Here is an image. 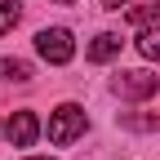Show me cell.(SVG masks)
Wrapping results in <instances>:
<instances>
[{
	"instance_id": "13",
	"label": "cell",
	"mask_w": 160,
	"mask_h": 160,
	"mask_svg": "<svg viewBox=\"0 0 160 160\" xmlns=\"http://www.w3.org/2000/svg\"><path fill=\"white\" fill-rule=\"evenodd\" d=\"M53 5H76V0H53Z\"/></svg>"
},
{
	"instance_id": "12",
	"label": "cell",
	"mask_w": 160,
	"mask_h": 160,
	"mask_svg": "<svg viewBox=\"0 0 160 160\" xmlns=\"http://www.w3.org/2000/svg\"><path fill=\"white\" fill-rule=\"evenodd\" d=\"M27 160H53V156H27Z\"/></svg>"
},
{
	"instance_id": "8",
	"label": "cell",
	"mask_w": 160,
	"mask_h": 160,
	"mask_svg": "<svg viewBox=\"0 0 160 160\" xmlns=\"http://www.w3.org/2000/svg\"><path fill=\"white\" fill-rule=\"evenodd\" d=\"M125 13H129V22L151 27V22H160V0H151V5H138V9H125Z\"/></svg>"
},
{
	"instance_id": "2",
	"label": "cell",
	"mask_w": 160,
	"mask_h": 160,
	"mask_svg": "<svg viewBox=\"0 0 160 160\" xmlns=\"http://www.w3.org/2000/svg\"><path fill=\"white\" fill-rule=\"evenodd\" d=\"M36 53L53 67H67L76 58V40H71L67 27H45V31H36Z\"/></svg>"
},
{
	"instance_id": "5",
	"label": "cell",
	"mask_w": 160,
	"mask_h": 160,
	"mask_svg": "<svg viewBox=\"0 0 160 160\" xmlns=\"http://www.w3.org/2000/svg\"><path fill=\"white\" fill-rule=\"evenodd\" d=\"M120 45H125V40H120L116 31H98V36L89 40L85 53H89V62H111V58L120 53Z\"/></svg>"
},
{
	"instance_id": "7",
	"label": "cell",
	"mask_w": 160,
	"mask_h": 160,
	"mask_svg": "<svg viewBox=\"0 0 160 160\" xmlns=\"http://www.w3.org/2000/svg\"><path fill=\"white\" fill-rule=\"evenodd\" d=\"M0 71H5L9 85H27V80H31V62H22V58H5Z\"/></svg>"
},
{
	"instance_id": "4",
	"label": "cell",
	"mask_w": 160,
	"mask_h": 160,
	"mask_svg": "<svg viewBox=\"0 0 160 160\" xmlns=\"http://www.w3.org/2000/svg\"><path fill=\"white\" fill-rule=\"evenodd\" d=\"M5 138H9L13 147H31L36 138H40V120H36V111H13L9 125H5Z\"/></svg>"
},
{
	"instance_id": "6",
	"label": "cell",
	"mask_w": 160,
	"mask_h": 160,
	"mask_svg": "<svg viewBox=\"0 0 160 160\" xmlns=\"http://www.w3.org/2000/svg\"><path fill=\"white\" fill-rule=\"evenodd\" d=\"M138 53H142L147 62H160V22H151V27L138 31Z\"/></svg>"
},
{
	"instance_id": "9",
	"label": "cell",
	"mask_w": 160,
	"mask_h": 160,
	"mask_svg": "<svg viewBox=\"0 0 160 160\" xmlns=\"http://www.w3.org/2000/svg\"><path fill=\"white\" fill-rule=\"evenodd\" d=\"M18 18H22V5L18 0H0V36L18 27Z\"/></svg>"
},
{
	"instance_id": "11",
	"label": "cell",
	"mask_w": 160,
	"mask_h": 160,
	"mask_svg": "<svg viewBox=\"0 0 160 160\" xmlns=\"http://www.w3.org/2000/svg\"><path fill=\"white\" fill-rule=\"evenodd\" d=\"M125 5H129V0H102V9H111V13H116V9H125Z\"/></svg>"
},
{
	"instance_id": "10",
	"label": "cell",
	"mask_w": 160,
	"mask_h": 160,
	"mask_svg": "<svg viewBox=\"0 0 160 160\" xmlns=\"http://www.w3.org/2000/svg\"><path fill=\"white\" fill-rule=\"evenodd\" d=\"M125 125H133V129H160V116H125Z\"/></svg>"
},
{
	"instance_id": "3",
	"label": "cell",
	"mask_w": 160,
	"mask_h": 160,
	"mask_svg": "<svg viewBox=\"0 0 160 160\" xmlns=\"http://www.w3.org/2000/svg\"><path fill=\"white\" fill-rule=\"evenodd\" d=\"M156 85H160V80H156L151 71H120V76L111 80V89H116L120 98H133V102H138V98H151Z\"/></svg>"
},
{
	"instance_id": "1",
	"label": "cell",
	"mask_w": 160,
	"mask_h": 160,
	"mask_svg": "<svg viewBox=\"0 0 160 160\" xmlns=\"http://www.w3.org/2000/svg\"><path fill=\"white\" fill-rule=\"evenodd\" d=\"M85 129H89V116L80 111L76 102H62V107L49 116V142H53V147H67V142H76V138L85 133Z\"/></svg>"
}]
</instances>
